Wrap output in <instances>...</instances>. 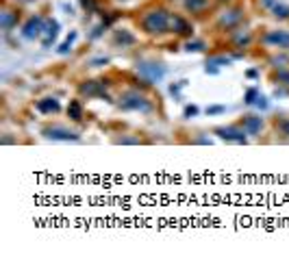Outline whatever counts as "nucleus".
Listing matches in <instances>:
<instances>
[{
	"label": "nucleus",
	"mask_w": 289,
	"mask_h": 254,
	"mask_svg": "<svg viewBox=\"0 0 289 254\" xmlns=\"http://www.w3.org/2000/svg\"><path fill=\"white\" fill-rule=\"evenodd\" d=\"M170 26H172V11H167L165 7H150L139 18L141 33H146L150 37H163L165 33H170Z\"/></svg>",
	"instance_id": "1"
},
{
	"label": "nucleus",
	"mask_w": 289,
	"mask_h": 254,
	"mask_svg": "<svg viewBox=\"0 0 289 254\" xmlns=\"http://www.w3.org/2000/svg\"><path fill=\"white\" fill-rule=\"evenodd\" d=\"M116 107L120 111H133V113H144V115L155 111V102L139 87H128V89L120 91V96L116 98Z\"/></svg>",
	"instance_id": "2"
},
{
	"label": "nucleus",
	"mask_w": 289,
	"mask_h": 254,
	"mask_svg": "<svg viewBox=\"0 0 289 254\" xmlns=\"http://www.w3.org/2000/svg\"><path fill=\"white\" fill-rule=\"evenodd\" d=\"M109 85H111V83L105 81V79H100V81H83L79 85V96L87 98V100L98 98V100H105V102H116L107 91Z\"/></svg>",
	"instance_id": "3"
},
{
	"label": "nucleus",
	"mask_w": 289,
	"mask_h": 254,
	"mask_svg": "<svg viewBox=\"0 0 289 254\" xmlns=\"http://www.w3.org/2000/svg\"><path fill=\"white\" fill-rule=\"evenodd\" d=\"M135 72L155 85V83L163 81V76H165V65L157 61V59H137L135 61Z\"/></svg>",
	"instance_id": "4"
},
{
	"label": "nucleus",
	"mask_w": 289,
	"mask_h": 254,
	"mask_svg": "<svg viewBox=\"0 0 289 254\" xmlns=\"http://www.w3.org/2000/svg\"><path fill=\"white\" fill-rule=\"evenodd\" d=\"M41 135L50 141H81L79 130L68 128L65 124H48L41 128Z\"/></svg>",
	"instance_id": "5"
},
{
	"label": "nucleus",
	"mask_w": 289,
	"mask_h": 254,
	"mask_svg": "<svg viewBox=\"0 0 289 254\" xmlns=\"http://www.w3.org/2000/svg\"><path fill=\"white\" fill-rule=\"evenodd\" d=\"M213 135H217L222 141L226 143H248V132L244 130L242 124H228V126H215Z\"/></svg>",
	"instance_id": "6"
},
{
	"label": "nucleus",
	"mask_w": 289,
	"mask_h": 254,
	"mask_svg": "<svg viewBox=\"0 0 289 254\" xmlns=\"http://www.w3.org/2000/svg\"><path fill=\"white\" fill-rule=\"evenodd\" d=\"M244 9L242 7H231L226 11H222L220 18H217V29L224 31V33H233L239 29V24L244 22Z\"/></svg>",
	"instance_id": "7"
},
{
	"label": "nucleus",
	"mask_w": 289,
	"mask_h": 254,
	"mask_svg": "<svg viewBox=\"0 0 289 254\" xmlns=\"http://www.w3.org/2000/svg\"><path fill=\"white\" fill-rule=\"evenodd\" d=\"M263 46L268 48H276V50H289V31L285 29H276V31H268L261 35L259 40Z\"/></svg>",
	"instance_id": "8"
},
{
	"label": "nucleus",
	"mask_w": 289,
	"mask_h": 254,
	"mask_svg": "<svg viewBox=\"0 0 289 254\" xmlns=\"http://www.w3.org/2000/svg\"><path fill=\"white\" fill-rule=\"evenodd\" d=\"M43 26H46V18L40 15V13H35L22 24L20 33H22L24 40H40V37L43 35Z\"/></svg>",
	"instance_id": "9"
},
{
	"label": "nucleus",
	"mask_w": 289,
	"mask_h": 254,
	"mask_svg": "<svg viewBox=\"0 0 289 254\" xmlns=\"http://www.w3.org/2000/svg\"><path fill=\"white\" fill-rule=\"evenodd\" d=\"M172 35L185 37V40H192L194 37V24L187 18H183L181 13H172V26H170Z\"/></svg>",
	"instance_id": "10"
},
{
	"label": "nucleus",
	"mask_w": 289,
	"mask_h": 254,
	"mask_svg": "<svg viewBox=\"0 0 289 254\" xmlns=\"http://www.w3.org/2000/svg\"><path fill=\"white\" fill-rule=\"evenodd\" d=\"M239 124L244 126V130L248 132V137H259L261 132H263V128H265V120L261 118V115H254V113L244 115Z\"/></svg>",
	"instance_id": "11"
},
{
	"label": "nucleus",
	"mask_w": 289,
	"mask_h": 254,
	"mask_svg": "<svg viewBox=\"0 0 289 254\" xmlns=\"http://www.w3.org/2000/svg\"><path fill=\"white\" fill-rule=\"evenodd\" d=\"M111 43L116 48H130L137 43V35L133 31H126V29H116L111 35Z\"/></svg>",
	"instance_id": "12"
},
{
	"label": "nucleus",
	"mask_w": 289,
	"mask_h": 254,
	"mask_svg": "<svg viewBox=\"0 0 289 254\" xmlns=\"http://www.w3.org/2000/svg\"><path fill=\"white\" fill-rule=\"evenodd\" d=\"M59 22L52 20V18H46V26H43V35H41V46L43 48H50L59 37Z\"/></svg>",
	"instance_id": "13"
},
{
	"label": "nucleus",
	"mask_w": 289,
	"mask_h": 254,
	"mask_svg": "<svg viewBox=\"0 0 289 254\" xmlns=\"http://www.w3.org/2000/svg\"><path fill=\"white\" fill-rule=\"evenodd\" d=\"M231 42H233V46L237 48V50H246V48L252 46V42H254V35H252V31H246V29H237V31H233V35H231Z\"/></svg>",
	"instance_id": "14"
},
{
	"label": "nucleus",
	"mask_w": 289,
	"mask_h": 254,
	"mask_svg": "<svg viewBox=\"0 0 289 254\" xmlns=\"http://www.w3.org/2000/svg\"><path fill=\"white\" fill-rule=\"evenodd\" d=\"M35 109L43 115H57L61 111V102H59L57 98H41V100L35 102Z\"/></svg>",
	"instance_id": "15"
},
{
	"label": "nucleus",
	"mask_w": 289,
	"mask_h": 254,
	"mask_svg": "<svg viewBox=\"0 0 289 254\" xmlns=\"http://www.w3.org/2000/svg\"><path fill=\"white\" fill-rule=\"evenodd\" d=\"M18 22H20L18 11H2V13H0V26H2V31L7 33V35L18 26Z\"/></svg>",
	"instance_id": "16"
},
{
	"label": "nucleus",
	"mask_w": 289,
	"mask_h": 254,
	"mask_svg": "<svg viewBox=\"0 0 289 254\" xmlns=\"http://www.w3.org/2000/svg\"><path fill=\"white\" fill-rule=\"evenodd\" d=\"M211 7V0H183V9L187 11V13H205L206 9Z\"/></svg>",
	"instance_id": "17"
},
{
	"label": "nucleus",
	"mask_w": 289,
	"mask_h": 254,
	"mask_svg": "<svg viewBox=\"0 0 289 254\" xmlns=\"http://www.w3.org/2000/svg\"><path fill=\"white\" fill-rule=\"evenodd\" d=\"M68 118L72 120V122H83L85 111H83V104H81L79 98L70 100V104H68Z\"/></svg>",
	"instance_id": "18"
},
{
	"label": "nucleus",
	"mask_w": 289,
	"mask_h": 254,
	"mask_svg": "<svg viewBox=\"0 0 289 254\" xmlns=\"http://www.w3.org/2000/svg\"><path fill=\"white\" fill-rule=\"evenodd\" d=\"M270 13H272V18H274V20L287 22L289 20V4L287 2H276L274 7L270 9Z\"/></svg>",
	"instance_id": "19"
},
{
	"label": "nucleus",
	"mask_w": 289,
	"mask_h": 254,
	"mask_svg": "<svg viewBox=\"0 0 289 254\" xmlns=\"http://www.w3.org/2000/svg\"><path fill=\"white\" fill-rule=\"evenodd\" d=\"M183 48L187 52H205V50H209V43L205 40H187L183 43Z\"/></svg>",
	"instance_id": "20"
},
{
	"label": "nucleus",
	"mask_w": 289,
	"mask_h": 254,
	"mask_svg": "<svg viewBox=\"0 0 289 254\" xmlns=\"http://www.w3.org/2000/svg\"><path fill=\"white\" fill-rule=\"evenodd\" d=\"M235 61V57H226V54H215V57H209L205 65H213V68H222V65H231Z\"/></svg>",
	"instance_id": "21"
},
{
	"label": "nucleus",
	"mask_w": 289,
	"mask_h": 254,
	"mask_svg": "<svg viewBox=\"0 0 289 254\" xmlns=\"http://www.w3.org/2000/svg\"><path fill=\"white\" fill-rule=\"evenodd\" d=\"M274 128H276V132H279L281 137L289 139V118H276Z\"/></svg>",
	"instance_id": "22"
},
{
	"label": "nucleus",
	"mask_w": 289,
	"mask_h": 254,
	"mask_svg": "<svg viewBox=\"0 0 289 254\" xmlns=\"http://www.w3.org/2000/svg\"><path fill=\"white\" fill-rule=\"evenodd\" d=\"M272 81H274L279 87H289V68L279 70L274 76H272Z\"/></svg>",
	"instance_id": "23"
},
{
	"label": "nucleus",
	"mask_w": 289,
	"mask_h": 254,
	"mask_svg": "<svg viewBox=\"0 0 289 254\" xmlns=\"http://www.w3.org/2000/svg\"><path fill=\"white\" fill-rule=\"evenodd\" d=\"M74 40H76V31L70 33L68 40H65V42L61 43V46L57 48V52H59V54H68V52H72V43H74Z\"/></svg>",
	"instance_id": "24"
},
{
	"label": "nucleus",
	"mask_w": 289,
	"mask_h": 254,
	"mask_svg": "<svg viewBox=\"0 0 289 254\" xmlns=\"http://www.w3.org/2000/svg\"><path fill=\"white\" fill-rule=\"evenodd\" d=\"M261 96V91L257 87H250L246 91V96H244V104H248V107H254V102H257V98Z\"/></svg>",
	"instance_id": "25"
},
{
	"label": "nucleus",
	"mask_w": 289,
	"mask_h": 254,
	"mask_svg": "<svg viewBox=\"0 0 289 254\" xmlns=\"http://www.w3.org/2000/svg\"><path fill=\"white\" fill-rule=\"evenodd\" d=\"M116 143H122V146H139V143H144V139H139V137H116L113 139Z\"/></svg>",
	"instance_id": "26"
},
{
	"label": "nucleus",
	"mask_w": 289,
	"mask_h": 254,
	"mask_svg": "<svg viewBox=\"0 0 289 254\" xmlns=\"http://www.w3.org/2000/svg\"><path fill=\"white\" fill-rule=\"evenodd\" d=\"M270 63H272V68H274V70H283V68H287L289 57H272Z\"/></svg>",
	"instance_id": "27"
},
{
	"label": "nucleus",
	"mask_w": 289,
	"mask_h": 254,
	"mask_svg": "<svg viewBox=\"0 0 289 254\" xmlns=\"http://www.w3.org/2000/svg\"><path fill=\"white\" fill-rule=\"evenodd\" d=\"M198 113H200V109L196 107V104H187V107H185V111H183V118L192 120V118H196Z\"/></svg>",
	"instance_id": "28"
},
{
	"label": "nucleus",
	"mask_w": 289,
	"mask_h": 254,
	"mask_svg": "<svg viewBox=\"0 0 289 254\" xmlns=\"http://www.w3.org/2000/svg\"><path fill=\"white\" fill-rule=\"evenodd\" d=\"M107 63H109L107 57H96V59H89V61H87V65H89V68H105Z\"/></svg>",
	"instance_id": "29"
},
{
	"label": "nucleus",
	"mask_w": 289,
	"mask_h": 254,
	"mask_svg": "<svg viewBox=\"0 0 289 254\" xmlns=\"http://www.w3.org/2000/svg\"><path fill=\"white\" fill-rule=\"evenodd\" d=\"M81 7H83L87 13H96V11H98L96 0H81Z\"/></svg>",
	"instance_id": "30"
},
{
	"label": "nucleus",
	"mask_w": 289,
	"mask_h": 254,
	"mask_svg": "<svg viewBox=\"0 0 289 254\" xmlns=\"http://www.w3.org/2000/svg\"><path fill=\"white\" fill-rule=\"evenodd\" d=\"M118 18H120V15L116 13V11H111V13H107V15L102 13V24H105L107 29H109V26H111V24H113V22H116Z\"/></svg>",
	"instance_id": "31"
},
{
	"label": "nucleus",
	"mask_w": 289,
	"mask_h": 254,
	"mask_svg": "<svg viewBox=\"0 0 289 254\" xmlns=\"http://www.w3.org/2000/svg\"><path fill=\"white\" fill-rule=\"evenodd\" d=\"M105 31H107V26H105V24H98V26H96V29H94V31H91L89 40H91V42H94V40H98V37H102V35H105Z\"/></svg>",
	"instance_id": "32"
},
{
	"label": "nucleus",
	"mask_w": 289,
	"mask_h": 254,
	"mask_svg": "<svg viewBox=\"0 0 289 254\" xmlns=\"http://www.w3.org/2000/svg\"><path fill=\"white\" fill-rule=\"evenodd\" d=\"M254 107H257V109H261V111H265V109L270 107L268 98H265V96H259V98H257V102H254Z\"/></svg>",
	"instance_id": "33"
},
{
	"label": "nucleus",
	"mask_w": 289,
	"mask_h": 254,
	"mask_svg": "<svg viewBox=\"0 0 289 254\" xmlns=\"http://www.w3.org/2000/svg\"><path fill=\"white\" fill-rule=\"evenodd\" d=\"M224 111H226V107H222V104H215V107L206 109V115H220V113H224Z\"/></svg>",
	"instance_id": "34"
},
{
	"label": "nucleus",
	"mask_w": 289,
	"mask_h": 254,
	"mask_svg": "<svg viewBox=\"0 0 289 254\" xmlns=\"http://www.w3.org/2000/svg\"><path fill=\"white\" fill-rule=\"evenodd\" d=\"M276 2H279V0H259V4H261V9H272V7H274V4Z\"/></svg>",
	"instance_id": "35"
},
{
	"label": "nucleus",
	"mask_w": 289,
	"mask_h": 254,
	"mask_svg": "<svg viewBox=\"0 0 289 254\" xmlns=\"http://www.w3.org/2000/svg\"><path fill=\"white\" fill-rule=\"evenodd\" d=\"M183 85H185V81H181L178 85H170V93H172V96H178V91H181Z\"/></svg>",
	"instance_id": "36"
},
{
	"label": "nucleus",
	"mask_w": 289,
	"mask_h": 254,
	"mask_svg": "<svg viewBox=\"0 0 289 254\" xmlns=\"http://www.w3.org/2000/svg\"><path fill=\"white\" fill-rule=\"evenodd\" d=\"M246 76H248V79H257L259 72H257V70H248V72H246Z\"/></svg>",
	"instance_id": "37"
},
{
	"label": "nucleus",
	"mask_w": 289,
	"mask_h": 254,
	"mask_svg": "<svg viewBox=\"0 0 289 254\" xmlns=\"http://www.w3.org/2000/svg\"><path fill=\"white\" fill-rule=\"evenodd\" d=\"M220 2H226V0H220Z\"/></svg>",
	"instance_id": "38"
}]
</instances>
